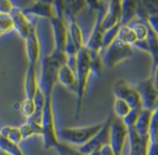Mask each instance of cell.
<instances>
[{"mask_svg":"<svg viewBox=\"0 0 158 155\" xmlns=\"http://www.w3.org/2000/svg\"><path fill=\"white\" fill-rule=\"evenodd\" d=\"M77 66L75 70V79H77V87H75V95H77V106H75V117L79 119L83 110L84 98H85L86 90H87L88 80L92 74L89 67V59L88 53L85 48L79 51L77 53Z\"/></svg>","mask_w":158,"mask_h":155,"instance_id":"cell-1","label":"cell"},{"mask_svg":"<svg viewBox=\"0 0 158 155\" xmlns=\"http://www.w3.org/2000/svg\"><path fill=\"white\" fill-rule=\"evenodd\" d=\"M103 123L81 126V127H64L57 132V137L66 145L81 147L87 143L101 129Z\"/></svg>","mask_w":158,"mask_h":155,"instance_id":"cell-2","label":"cell"},{"mask_svg":"<svg viewBox=\"0 0 158 155\" xmlns=\"http://www.w3.org/2000/svg\"><path fill=\"white\" fill-rule=\"evenodd\" d=\"M42 140L45 150H51L59 143L57 130L55 126L54 110H53V98H45L43 111L41 115Z\"/></svg>","mask_w":158,"mask_h":155,"instance_id":"cell-3","label":"cell"},{"mask_svg":"<svg viewBox=\"0 0 158 155\" xmlns=\"http://www.w3.org/2000/svg\"><path fill=\"white\" fill-rule=\"evenodd\" d=\"M133 56V50L131 46L121 43L119 41L115 40L110 46L104 50V54L102 56L103 66L106 68H114L118 64L125 61Z\"/></svg>","mask_w":158,"mask_h":155,"instance_id":"cell-4","label":"cell"},{"mask_svg":"<svg viewBox=\"0 0 158 155\" xmlns=\"http://www.w3.org/2000/svg\"><path fill=\"white\" fill-rule=\"evenodd\" d=\"M138 90L141 98L142 109L154 111L157 110L158 103V90H157V81L153 77H150L143 81L139 82L135 86Z\"/></svg>","mask_w":158,"mask_h":155,"instance_id":"cell-5","label":"cell"},{"mask_svg":"<svg viewBox=\"0 0 158 155\" xmlns=\"http://www.w3.org/2000/svg\"><path fill=\"white\" fill-rule=\"evenodd\" d=\"M113 94L117 99L126 101L131 109H142L141 98L135 86L127 83L125 80H118L113 84Z\"/></svg>","mask_w":158,"mask_h":155,"instance_id":"cell-6","label":"cell"},{"mask_svg":"<svg viewBox=\"0 0 158 155\" xmlns=\"http://www.w3.org/2000/svg\"><path fill=\"white\" fill-rule=\"evenodd\" d=\"M127 138H128V128L126 127L122 119L112 116L110 122L109 145L113 148L115 154H123Z\"/></svg>","mask_w":158,"mask_h":155,"instance_id":"cell-7","label":"cell"},{"mask_svg":"<svg viewBox=\"0 0 158 155\" xmlns=\"http://www.w3.org/2000/svg\"><path fill=\"white\" fill-rule=\"evenodd\" d=\"M112 116H109V119L103 123L102 128L84 145L77 148V151L81 153L87 155L92 151L95 150H100L103 145H109V140H110V122Z\"/></svg>","mask_w":158,"mask_h":155,"instance_id":"cell-8","label":"cell"},{"mask_svg":"<svg viewBox=\"0 0 158 155\" xmlns=\"http://www.w3.org/2000/svg\"><path fill=\"white\" fill-rule=\"evenodd\" d=\"M104 12H106V8H102L101 4H100V8L97 9V15H96V21H95L94 28H93L92 35H90L87 43H85V46H84L87 50L99 51V52H101L102 38H103V34H104V29L102 27V19H103Z\"/></svg>","mask_w":158,"mask_h":155,"instance_id":"cell-9","label":"cell"},{"mask_svg":"<svg viewBox=\"0 0 158 155\" xmlns=\"http://www.w3.org/2000/svg\"><path fill=\"white\" fill-rule=\"evenodd\" d=\"M10 15L13 19V26H14L13 29L16 30V32L19 35V37L25 40L30 35L32 28L35 25L30 21L29 16H27L23 12V10L16 6H14V9L12 10Z\"/></svg>","mask_w":158,"mask_h":155,"instance_id":"cell-10","label":"cell"},{"mask_svg":"<svg viewBox=\"0 0 158 155\" xmlns=\"http://www.w3.org/2000/svg\"><path fill=\"white\" fill-rule=\"evenodd\" d=\"M25 48L28 63H29L28 65L37 67L40 58H41V45H40L39 37H38L35 26L32 28L29 36L25 39Z\"/></svg>","mask_w":158,"mask_h":155,"instance_id":"cell-11","label":"cell"},{"mask_svg":"<svg viewBox=\"0 0 158 155\" xmlns=\"http://www.w3.org/2000/svg\"><path fill=\"white\" fill-rule=\"evenodd\" d=\"M50 22L51 26H52L53 39H54V50L64 52L67 37H68V26L64 23V19L54 17Z\"/></svg>","mask_w":158,"mask_h":155,"instance_id":"cell-12","label":"cell"},{"mask_svg":"<svg viewBox=\"0 0 158 155\" xmlns=\"http://www.w3.org/2000/svg\"><path fill=\"white\" fill-rule=\"evenodd\" d=\"M23 12L27 16L33 15L37 17H43V19H53L55 17V11L53 6V2L48 1H35L29 6L22 9Z\"/></svg>","mask_w":158,"mask_h":155,"instance_id":"cell-13","label":"cell"},{"mask_svg":"<svg viewBox=\"0 0 158 155\" xmlns=\"http://www.w3.org/2000/svg\"><path fill=\"white\" fill-rule=\"evenodd\" d=\"M121 1H110L106 3V12L102 19V27L104 30L114 26L121 25Z\"/></svg>","mask_w":158,"mask_h":155,"instance_id":"cell-14","label":"cell"},{"mask_svg":"<svg viewBox=\"0 0 158 155\" xmlns=\"http://www.w3.org/2000/svg\"><path fill=\"white\" fill-rule=\"evenodd\" d=\"M129 153L133 155H145L148 143V136H140L135 128H128Z\"/></svg>","mask_w":158,"mask_h":155,"instance_id":"cell-15","label":"cell"},{"mask_svg":"<svg viewBox=\"0 0 158 155\" xmlns=\"http://www.w3.org/2000/svg\"><path fill=\"white\" fill-rule=\"evenodd\" d=\"M24 90H25V98L33 99L39 90V79L37 76V67L28 65L24 80Z\"/></svg>","mask_w":158,"mask_h":155,"instance_id":"cell-16","label":"cell"},{"mask_svg":"<svg viewBox=\"0 0 158 155\" xmlns=\"http://www.w3.org/2000/svg\"><path fill=\"white\" fill-rule=\"evenodd\" d=\"M57 82H59L61 85L68 88L69 90L75 93V87H77L75 72L67 65H64L59 68L58 72H57Z\"/></svg>","mask_w":158,"mask_h":155,"instance_id":"cell-17","label":"cell"},{"mask_svg":"<svg viewBox=\"0 0 158 155\" xmlns=\"http://www.w3.org/2000/svg\"><path fill=\"white\" fill-rule=\"evenodd\" d=\"M154 111H151V110H146V109L141 110L139 116H138L137 122L135 124V127H133L140 136H148V127H150V123Z\"/></svg>","mask_w":158,"mask_h":155,"instance_id":"cell-18","label":"cell"},{"mask_svg":"<svg viewBox=\"0 0 158 155\" xmlns=\"http://www.w3.org/2000/svg\"><path fill=\"white\" fill-rule=\"evenodd\" d=\"M121 26H127L135 19V1H121Z\"/></svg>","mask_w":158,"mask_h":155,"instance_id":"cell-19","label":"cell"},{"mask_svg":"<svg viewBox=\"0 0 158 155\" xmlns=\"http://www.w3.org/2000/svg\"><path fill=\"white\" fill-rule=\"evenodd\" d=\"M67 26H68V37L80 50H82L85 46V42L81 26L77 24V21H69Z\"/></svg>","mask_w":158,"mask_h":155,"instance_id":"cell-20","label":"cell"},{"mask_svg":"<svg viewBox=\"0 0 158 155\" xmlns=\"http://www.w3.org/2000/svg\"><path fill=\"white\" fill-rule=\"evenodd\" d=\"M86 2L82 1H66L64 2V19L66 17L67 22L77 21V16L82 10Z\"/></svg>","mask_w":158,"mask_h":155,"instance_id":"cell-21","label":"cell"},{"mask_svg":"<svg viewBox=\"0 0 158 155\" xmlns=\"http://www.w3.org/2000/svg\"><path fill=\"white\" fill-rule=\"evenodd\" d=\"M22 137L24 139H29L32 136H41L42 135V128L41 124L32 121V119H26V122L23 125L19 126Z\"/></svg>","mask_w":158,"mask_h":155,"instance_id":"cell-22","label":"cell"},{"mask_svg":"<svg viewBox=\"0 0 158 155\" xmlns=\"http://www.w3.org/2000/svg\"><path fill=\"white\" fill-rule=\"evenodd\" d=\"M87 50V48H86ZM88 53V59H89V67L92 73L96 74V76H101L102 71H103V61H102L101 52L99 51H93L87 50Z\"/></svg>","mask_w":158,"mask_h":155,"instance_id":"cell-23","label":"cell"},{"mask_svg":"<svg viewBox=\"0 0 158 155\" xmlns=\"http://www.w3.org/2000/svg\"><path fill=\"white\" fill-rule=\"evenodd\" d=\"M117 41H119L121 43L126 44L132 48L133 44L137 42V36H135V31L132 30V28L129 25L127 26H121L117 34Z\"/></svg>","mask_w":158,"mask_h":155,"instance_id":"cell-24","label":"cell"},{"mask_svg":"<svg viewBox=\"0 0 158 155\" xmlns=\"http://www.w3.org/2000/svg\"><path fill=\"white\" fill-rule=\"evenodd\" d=\"M0 136L4 137L6 139L16 143V145H19L23 141V137H22L19 127H15V126H3V127H0Z\"/></svg>","mask_w":158,"mask_h":155,"instance_id":"cell-25","label":"cell"},{"mask_svg":"<svg viewBox=\"0 0 158 155\" xmlns=\"http://www.w3.org/2000/svg\"><path fill=\"white\" fill-rule=\"evenodd\" d=\"M0 151L6 155H25L19 145L0 136Z\"/></svg>","mask_w":158,"mask_h":155,"instance_id":"cell-26","label":"cell"},{"mask_svg":"<svg viewBox=\"0 0 158 155\" xmlns=\"http://www.w3.org/2000/svg\"><path fill=\"white\" fill-rule=\"evenodd\" d=\"M132 30L135 31V36H137V41H143L146 39L148 34V26L145 22H141L139 19H135L132 23L129 24Z\"/></svg>","mask_w":158,"mask_h":155,"instance_id":"cell-27","label":"cell"},{"mask_svg":"<svg viewBox=\"0 0 158 155\" xmlns=\"http://www.w3.org/2000/svg\"><path fill=\"white\" fill-rule=\"evenodd\" d=\"M131 108L126 101L122 100V99H114V105H113V112L115 114V117L119 119H123L127 114L130 112Z\"/></svg>","mask_w":158,"mask_h":155,"instance_id":"cell-28","label":"cell"},{"mask_svg":"<svg viewBox=\"0 0 158 155\" xmlns=\"http://www.w3.org/2000/svg\"><path fill=\"white\" fill-rule=\"evenodd\" d=\"M119 27H121V25H117V26H114V27L110 28V29L104 30L103 38H102V50L101 51H104L108 46H110L111 44L116 40Z\"/></svg>","mask_w":158,"mask_h":155,"instance_id":"cell-29","label":"cell"},{"mask_svg":"<svg viewBox=\"0 0 158 155\" xmlns=\"http://www.w3.org/2000/svg\"><path fill=\"white\" fill-rule=\"evenodd\" d=\"M14 28L13 19L10 14H0V36L10 32Z\"/></svg>","mask_w":158,"mask_h":155,"instance_id":"cell-30","label":"cell"},{"mask_svg":"<svg viewBox=\"0 0 158 155\" xmlns=\"http://www.w3.org/2000/svg\"><path fill=\"white\" fill-rule=\"evenodd\" d=\"M22 114L26 117V119H29L31 117L35 112V103L33 101V99H27L25 98V100L22 103Z\"/></svg>","mask_w":158,"mask_h":155,"instance_id":"cell-31","label":"cell"},{"mask_svg":"<svg viewBox=\"0 0 158 155\" xmlns=\"http://www.w3.org/2000/svg\"><path fill=\"white\" fill-rule=\"evenodd\" d=\"M148 139L151 141H158V132H157V110H155L153 112L152 119H151L150 127H148Z\"/></svg>","mask_w":158,"mask_h":155,"instance_id":"cell-32","label":"cell"},{"mask_svg":"<svg viewBox=\"0 0 158 155\" xmlns=\"http://www.w3.org/2000/svg\"><path fill=\"white\" fill-rule=\"evenodd\" d=\"M141 110L142 109H131L130 112H129V113L127 114L123 119H122L127 128H133L135 127V122H137L138 116H139Z\"/></svg>","mask_w":158,"mask_h":155,"instance_id":"cell-33","label":"cell"},{"mask_svg":"<svg viewBox=\"0 0 158 155\" xmlns=\"http://www.w3.org/2000/svg\"><path fill=\"white\" fill-rule=\"evenodd\" d=\"M15 4L8 0H1L0 1V14H11L12 10L14 9Z\"/></svg>","mask_w":158,"mask_h":155,"instance_id":"cell-34","label":"cell"},{"mask_svg":"<svg viewBox=\"0 0 158 155\" xmlns=\"http://www.w3.org/2000/svg\"><path fill=\"white\" fill-rule=\"evenodd\" d=\"M145 155H158V143L156 141H151L148 139Z\"/></svg>","mask_w":158,"mask_h":155,"instance_id":"cell-35","label":"cell"},{"mask_svg":"<svg viewBox=\"0 0 158 155\" xmlns=\"http://www.w3.org/2000/svg\"><path fill=\"white\" fill-rule=\"evenodd\" d=\"M101 155H115V152L113 150V148L110 145H106L99 150Z\"/></svg>","mask_w":158,"mask_h":155,"instance_id":"cell-36","label":"cell"},{"mask_svg":"<svg viewBox=\"0 0 158 155\" xmlns=\"http://www.w3.org/2000/svg\"><path fill=\"white\" fill-rule=\"evenodd\" d=\"M87 155H101V154H100L99 150H95V151H92L90 153H88Z\"/></svg>","mask_w":158,"mask_h":155,"instance_id":"cell-37","label":"cell"},{"mask_svg":"<svg viewBox=\"0 0 158 155\" xmlns=\"http://www.w3.org/2000/svg\"><path fill=\"white\" fill-rule=\"evenodd\" d=\"M0 155H3V153H2V152H1V151H0Z\"/></svg>","mask_w":158,"mask_h":155,"instance_id":"cell-38","label":"cell"},{"mask_svg":"<svg viewBox=\"0 0 158 155\" xmlns=\"http://www.w3.org/2000/svg\"><path fill=\"white\" fill-rule=\"evenodd\" d=\"M115 155H123V154H115Z\"/></svg>","mask_w":158,"mask_h":155,"instance_id":"cell-39","label":"cell"},{"mask_svg":"<svg viewBox=\"0 0 158 155\" xmlns=\"http://www.w3.org/2000/svg\"><path fill=\"white\" fill-rule=\"evenodd\" d=\"M128 155H133V154H131V153H129V154H128Z\"/></svg>","mask_w":158,"mask_h":155,"instance_id":"cell-40","label":"cell"}]
</instances>
